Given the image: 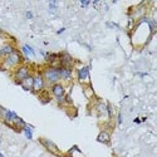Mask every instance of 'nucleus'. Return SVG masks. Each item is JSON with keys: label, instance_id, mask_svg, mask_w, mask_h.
I'll return each mask as SVG.
<instances>
[{"label": "nucleus", "instance_id": "nucleus-9", "mask_svg": "<svg viewBox=\"0 0 157 157\" xmlns=\"http://www.w3.org/2000/svg\"><path fill=\"white\" fill-rule=\"evenodd\" d=\"M13 48L10 45H1L0 47V55H9L10 53H13Z\"/></svg>", "mask_w": 157, "mask_h": 157}, {"label": "nucleus", "instance_id": "nucleus-8", "mask_svg": "<svg viewBox=\"0 0 157 157\" xmlns=\"http://www.w3.org/2000/svg\"><path fill=\"white\" fill-rule=\"evenodd\" d=\"M97 141L101 142V143H108L109 142V136L107 132H101L99 134H98L97 137Z\"/></svg>", "mask_w": 157, "mask_h": 157}, {"label": "nucleus", "instance_id": "nucleus-10", "mask_svg": "<svg viewBox=\"0 0 157 157\" xmlns=\"http://www.w3.org/2000/svg\"><path fill=\"white\" fill-rule=\"evenodd\" d=\"M70 63H72V58L69 57V54L63 53V54H62V64L64 65V68H67V65H69Z\"/></svg>", "mask_w": 157, "mask_h": 157}, {"label": "nucleus", "instance_id": "nucleus-12", "mask_svg": "<svg viewBox=\"0 0 157 157\" xmlns=\"http://www.w3.org/2000/svg\"><path fill=\"white\" fill-rule=\"evenodd\" d=\"M59 74H60V77H63V78H70V75H72V72H70V69L69 68H60L59 69Z\"/></svg>", "mask_w": 157, "mask_h": 157}, {"label": "nucleus", "instance_id": "nucleus-18", "mask_svg": "<svg viewBox=\"0 0 157 157\" xmlns=\"http://www.w3.org/2000/svg\"><path fill=\"white\" fill-rule=\"evenodd\" d=\"M63 31H64V28H62L60 30H58V34H62V33H63Z\"/></svg>", "mask_w": 157, "mask_h": 157}, {"label": "nucleus", "instance_id": "nucleus-2", "mask_svg": "<svg viewBox=\"0 0 157 157\" xmlns=\"http://www.w3.org/2000/svg\"><path fill=\"white\" fill-rule=\"evenodd\" d=\"M19 62H20V55L18 54L16 52H13V53H10V54L8 55L6 60H5L6 65H9V67L15 65V64H18V63H19Z\"/></svg>", "mask_w": 157, "mask_h": 157}, {"label": "nucleus", "instance_id": "nucleus-16", "mask_svg": "<svg viewBox=\"0 0 157 157\" xmlns=\"http://www.w3.org/2000/svg\"><path fill=\"white\" fill-rule=\"evenodd\" d=\"M31 16H33V14H31L30 11H26V18H29V19H30Z\"/></svg>", "mask_w": 157, "mask_h": 157}, {"label": "nucleus", "instance_id": "nucleus-13", "mask_svg": "<svg viewBox=\"0 0 157 157\" xmlns=\"http://www.w3.org/2000/svg\"><path fill=\"white\" fill-rule=\"evenodd\" d=\"M33 80H34V78H31V77H28L26 79H24L23 80V87H24V89H30V88H33Z\"/></svg>", "mask_w": 157, "mask_h": 157}, {"label": "nucleus", "instance_id": "nucleus-7", "mask_svg": "<svg viewBox=\"0 0 157 157\" xmlns=\"http://www.w3.org/2000/svg\"><path fill=\"white\" fill-rule=\"evenodd\" d=\"M42 142H43V145L45 146L50 152H53V153H58V148H57V146L53 142L48 141V140H42Z\"/></svg>", "mask_w": 157, "mask_h": 157}, {"label": "nucleus", "instance_id": "nucleus-15", "mask_svg": "<svg viewBox=\"0 0 157 157\" xmlns=\"http://www.w3.org/2000/svg\"><path fill=\"white\" fill-rule=\"evenodd\" d=\"M24 133H25V136H26V138H31V129L29 128V127H24Z\"/></svg>", "mask_w": 157, "mask_h": 157}, {"label": "nucleus", "instance_id": "nucleus-5", "mask_svg": "<svg viewBox=\"0 0 157 157\" xmlns=\"http://www.w3.org/2000/svg\"><path fill=\"white\" fill-rule=\"evenodd\" d=\"M43 86H44V82H43L42 75H37V77L34 78V80H33V89L35 92H39L40 89L43 88Z\"/></svg>", "mask_w": 157, "mask_h": 157}, {"label": "nucleus", "instance_id": "nucleus-1", "mask_svg": "<svg viewBox=\"0 0 157 157\" xmlns=\"http://www.w3.org/2000/svg\"><path fill=\"white\" fill-rule=\"evenodd\" d=\"M44 75H45V78L48 82L50 83H54L57 82L58 79L60 78V74H59V69H55V68H49L44 72Z\"/></svg>", "mask_w": 157, "mask_h": 157}, {"label": "nucleus", "instance_id": "nucleus-3", "mask_svg": "<svg viewBox=\"0 0 157 157\" xmlns=\"http://www.w3.org/2000/svg\"><path fill=\"white\" fill-rule=\"evenodd\" d=\"M0 112H1L3 117L5 118L8 122H14V121L18 118V116L14 113V112H10V111L5 109V108H1V107H0Z\"/></svg>", "mask_w": 157, "mask_h": 157}, {"label": "nucleus", "instance_id": "nucleus-4", "mask_svg": "<svg viewBox=\"0 0 157 157\" xmlns=\"http://www.w3.org/2000/svg\"><path fill=\"white\" fill-rule=\"evenodd\" d=\"M15 77L18 80H24L29 77V72H28V68H25V67H21L20 69H18Z\"/></svg>", "mask_w": 157, "mask_h": 157}, {"label": "nucleus", "instance_id": "nucleus-17", "mask_svg": "<svg viewBox=\"0 0 157 157\" xmlns=\"http://www.w3.org/2000/svg\"><path fill=\"white\" fill-rule=\"evenodd\" d=\"M88 4H89V1H88V0H87V1H82V5H83V6H87Z\"/></svg>", "mask_w": 157, "mask_h": 157}, {"label": "nucleus", "instance_id": "nucleus-14", "mask_svg": "<svg viewBox=\"0 0 157 157\" xmlns=\"http://www.w3.org/2000/svg\"><path fill=\"white\" fill-rule=\"evenodd\" d=\"M23 52L25 53V55H30V54H33V49H31L29 45H24L23 47Z\"/></svg>", "mask_w": 157, "mask_h": 157}, {"label": "nucleus", "instance_id": "nucleus-6", "mask_svg": "<svg viewBox=\"0 0 157 157\" xmlns=\"http://www.w3.org/2000/svg\"><path fill=\"white\" fill-rule=\"evenodd\" d=\"M52 91H53V93H54V96L58 97V98H60L63 94H64V88H63V86H60V84H54Z\"/></svg>", "mask_w": 157, "mask_h": 157}, {"label": "nucleus", "instance_id": "nucleus-19", "mask_svg": "<svg viewBox=\"0 0 157 157\" xmlns=\"http://www.w3.org/2000/svg\"><path fill=\"white\" fill-rule=\"evenodd\" d=\"M0 33H1V29H0Z\"/></svg>", "mask_w": 157, "mask_h": 157}, {"label": "nucleus", "instance_id": "nucleus-11", "mask_svg": "<svg viewBox=\"0 0 157 157\" xmlns=\"http://www.w3.org/2000/svg\"><path fill=\"white\" fill-rule=\"evenodd\" d=\"M78 77H79L80 80H84V79H87V78H88V68H87V67H84V68L79 69V72H78Z\"/></svg>", "mask_w": 157, "mask_h": 157}]
</instances>
